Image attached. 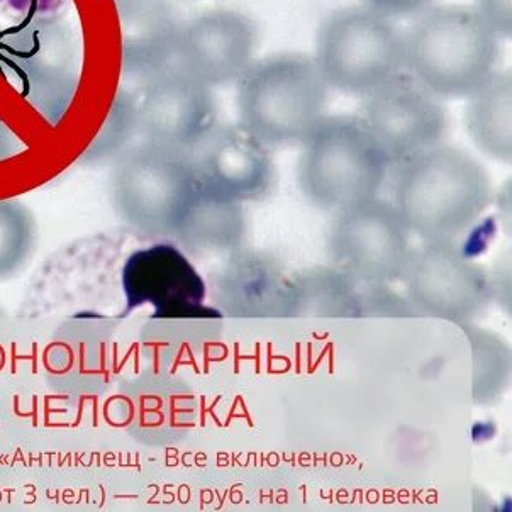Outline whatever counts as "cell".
I'll return each instance as SVG.
<instances>
[{
	"instance_id": "cell-1",
	"label": "cell",
	"mask_w": 512,
	"mask_h": 512,
	"mask_svg": "<svg viewBox=\"0 0 512 512\" xmlns=\"http://www.w3.org/2000/svg\"><path fill=\"white\" fill-rule=\"evenodd\" d=\"M494 201L484 165L465 150L438 145L399 165L394 206L423 243L457 241Z\"/></svg>"
},
{
	"instance_id": "cell-2",
	"label": "cell",
	"mask_w": 512,
	"mask_h": 512,
	"mask_svg": "<svg viewBox=\"0 0 512 512\" xmlns=\"http://www.w3.org/2000/svg\"><path fill=\"white\" fill-rule=\"evenodd\" d=\"M499 38L475 7H429L406 34V68L445 99H468L497 72Z\"/></svg>"
},
{
	"instance_id": "cell-3",
	"label": "cell",
	"mask_w": 512,
	"mask_h": 512,
	"mask_svg": "<svg viewBox=\"0 0 512 512\" xmlns=\"http://www.w3.org/2000/svg\"><path fill=\"white\" fill-rule=\"evenodd\" d=\"M329 85L301 53L253 62L238 80L241 128L267 148L302 145L328 111Z\"/></svg>"
},
{
	"instance_id": "cell-4",
	"label": "cell",
	"mask_w": 512,
	"mask_h": 512,
	"mask_svg": "<svg viewBox=\"0 0 512 512\" xmlns=\"http://www.w3.org/2000/svg\"><path fill=\"white\" fill-rule=\"evenodd\" d=\"M301 146L297 182L312 206L336 214L384 189L392 165L360 117L326 116Z\"/></svg>"
},
{
	"instance_id": "cell-5",
	"label": "cell",
	"mask_w": 512,
	"mask_h": 512,
	"mask_svg": "<svg viewBox=\"0 0 512 512\" xmlns=\"http://www.w3.org/2000/svg\"><path fill=\"white\" fill-rule=\"evenodd\" d=\"M314 60L329 87L367 97L404 73L406 34L370 7H346L319 26Z\"/></svg>"
},
{
	"instance_id": "cell-6",
	"label": "cell",
	"mask_w": 512,
	"mask_h": 512,
	"mask_svg": "<svg viewBox=\"0 0 512 512\" xmlns=\"http://www.w3.org/2000/svg\"><path fill=\"white\" fill-rule=\"evenodd\" d=\"M412 250V234L401 214L380 197L336 212L329 228L333 267L358 285L401 282Z\"/></svg>"
},
{
	"instance_id": "cell-7",
	"label": "cell",
	"mask_w": 512,
	"mask_h": 512,
	"mask_svg": "<svg viewBox=\"0 0 512 512\" xmlns=\"http://www.w3.org/2000/svg\"><path fill=\"white\" fill-rule=\"evenodd\" d=\"M401 282L414 311L453 323H474L494 302L489 273L455 241L414 248Z\"/></svg>"
},
{
	"instance_id": "cell-8",
	"label": "cell",
	"mask_w": 512,
	"mask_h": 512,
	"mask_svg": "<svg viewBox=\"0 0 512 512\" xmlns=\"http://www.w3.org/2000/svg\"><path fill=\"white\" fill-rule=\"evenodd\" d=\"M358 117L390 165L441 145L448 129L443 102L406 73L368 94Z\"/></svg>"
},
{
	"instance_id": "cell-9",
	"label": "cell",
	"mask_w": 512,
	"mask_h": 512,
	"mask_svg": "<svg viewBox=\"0 0 512 512\" xmlns=\"http://www.w3.org/2000/svg\"><path fill=\"white\" fill-rule=\"evenodd\" d=\"M121 285L124 314L153 307L155 319L221 318L218 307L206 304L207 285L177 246L160 243L134 251L124 263Z\"/></svg>"
},
{
	"instance_id": "cell-10",
	"label": "cell",
	"mask_w": 512,
	"mask_h": 512,
	"mask_svg": "<svg viewBox=\"0 0 512 512\" xmlns=\"http://www.w3.org/2000/svg\"><path fill=\"white\" fill-rule=\"evenodd\" d=\"M119 192L133 218L146 228L179 229L197 194L184 151L148 143L121 165Z\"/></svg>"
},
{
	"instance_id": "cell-11",
	"label": "cell",
	"mask_w": 512,
	"mask_h": 512,
	"mask_svg": "<svg viewBox=\"0 0 512 512\" xmlns=\"http://www.w3.org/2000/svg\"><path fill=\"white\" fill-rule=\"evenodd\" d=\"M184 153L197 187L207 194L245 204L260 201L272 189L275 170L270 148L240 124H216Z\"/></svg>"
},
{
	"instance_id": "cell-12",
	"label": "cell",
	"mask_w": 512,
	"mask_h": 512,
	"mask_svg": "<svg viewBox=\"0 0 512 512\" xmlns=\"http://www.w3.org/2000/svg\"><path fill=\"white\" fill-rule=\"evenodd\" d=\"M218 104L211 87L179 65L148 78L138 104V128L150 143L187 151L218 121Z\"/></svg>"
},
{
	"instance_id": "cell-13",
	"label": "cell",
	"mask_w": 512,
	"mask_h": 512,
	"mask_svg": "<svg viewBox=\"0 0 512 512\" xmlns=\"http://www.w3.org/2000/svg\"><path fill=\"white\" fill-rule=\"evenodd\" d=\"M256 26L236 11H212L182 24L175 65L207 87L238 82L255 55Z\"/></svg>"
},
{
	"instance_id": "cell-14",
	"label": "cell",
	"mask_w": 512,
	"mask_h": 512,
	"mask_svg": "<svg viewBox=\"0 0 512 512\" xmlns=\"http://www.w3.org/2000/svg\"><path fill=\"white\" fill-rule=\"evenodd\" d=\"M214 297L221 314L284 316L290 312V279L273 256L236 248L218 273Z\"/></svg>"
},
{
	"instance_id": "cell-15",
	"label": "cell",
	"mask_w": 512,
	"mask_h": 512,
	"mask_svg": "<svg viewBox=\"0 0 512 512\" xmlns=\"http://www.w3.org/2000/svg\"><path fill=\"white\" fill-rule=\"evenodd\" d=\"M123 68L148 80L175 63L182 24L163 0H119Z\"/></svg>"
},
{
	"instance_id": "cell-16",
	"label": "cell",
	"mask_w": 512,
	"mask_h": 512,
	"mask_svg": "<svg viewBox=\"0 0 512 512\" xmlns=\"http://www.w3.org/2000/svg\"><path fill=\"white\" fill-rule=\"evenodd\" d=\"M465 126L480 153L497 163L512 162L511 70L496 72L467 99Z\"/></svg>"
},
{
	"instance_id": "cell-17",
	"label": "cell",
	"mask_w": 512,
	"mask_h": 512,
	"mask_svg": "<svg viewBox=\"0 0 512 512\" xmlns=\"http://www.w3.org/2000/svg\"><path fill=\"white\" fill-rule=\"evenodd\" d=\"M179 229L185 240L199 250L233 251L245 240V207L197 187L194 202Z\"/></svg>"
},
{
	"instance_id": "cell-18",
	"label": "cell",
	"mask_w": 512,
	"mask_h": 512,
	"mask_svg": "<svg viewBox=\"0 0 512 512\" xmlns=\"http://www.w3.org/2000/svg\"><path fill=\"white\" fill-rule=\"evenodd\" d=\"M357 282L338 268H314L290 279V312L297 316L358 314Z\"/></svg>"
},
{
	"instance_id": "cell-19",
	"label": "cell",
	"mask_w": 512,
	"mask_h": 512,
	"mask_svg": "<svg viewBox=\"0 0 512 512\" xmlns=\"http://www.w3.org/2000/svg\"><path fill=\"white\" fill-rule=\"evenodd\" d=\"M472 345L474 357V401L480 406L494 404L506 394L511 380V351L501 336L474 323L460 324Z\"/></svg>"
},
{
	"instance_id": "cell-20",
	"label": "cell",
	"mask_w": 512,
	"mask_h": 512,
	"mask_svg": "<svg viewBox=\"0 0 512 512\" xmlns=\"http://www.w3.org/2000/svg\"><path fill=\"white\" fill-rule=\"evenodd\" d=\"M411 314L407 299H402L389 289V285H367V292H358V314Z\"/></svg>"
},
{
	"instance_id": "cell-21",
	"label": "cell",
	"mask_w": 512,
	"mask_h": 512,
	"mask_svg": "<svg viewBox=\"0 0 512 512\" xmlns=\"http://www.w3.org/2000/svg\"><path fill=\"white\" fill-rule=\"evenodd\" d=\"M475 11L489 24L497 38H511L512 0H477Z\"/></svg>"
},
{
	"instance_id": "cell-22",
	"label": "cell",
	"mask_w": 512,
	"mask_h": 512,
	"mask_svg": "<svg viewBox=\"0 0 512 512\" xmlns=\"http://www.w3.org/2000/svg\"><path fill=\"white\" fill-rule=\"evenodd\" d=\"M363 4L382 16L396 19L423 14L431 7L433 0H363Z\"/></svg>"
}]
</instances>
